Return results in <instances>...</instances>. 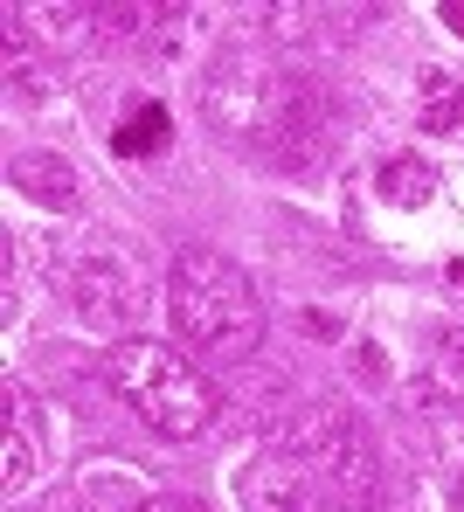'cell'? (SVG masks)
Here are the masks:
<instances>
[{
    "label": "cell",
    "instance_id": "obj_12",
    "mask_svg": "<svg viewBox=\"0 0 464 512\" xmlns=\"http://www.w3.org/2000/svg\"><path fill=\"white\" fill-rule=\"evenodd\" d=\"M437 381H458L464 388V326L444 333V353H437Z\"/></svg>",
    "mask_w": 464,
    "mask_h": 512
},
{
    "label": "cell",
    "instance_id": "obj_8",
    "mask_svg": "<svg viewBox=\"0 0 464 512\" xmlns=\"http://www.w3.org/2000/svg\"><path fill=\"white\" fill-rule=\"evenodd\" d=\"M167 132H174L167 104H132L118 118V132H111V153L118 160H153V153H167Z\"/></svg>",
    "mask_w": 464,
    "mask_h": 512
},
{
    "label": "cell",
    "instance_id": "obj_11",
    "mask_svg": "<svg viewBox=\"0 0 464 512\" xmlns=\"http://www.w3.org/2000/svg\"><path fill=\"white\" fill-rule=\"evenodd\" d=\"M347 367H354V381H361V388H388V360H381V346H354V360H347Z\"/></svg>",
    "mask_w": 464,
    "mask_h": 512
},
{
    "label": "cell",
    "instance_id": "obj_9",
    "mask_svg": "<svg viewBox=\"0 0 464 512\" xmlns=\"http://www.w3.org/2000/svg\"><path fill=\"white\" fill-rule=\"evenodd\" d=\"M374 187H381V201H388V208H423V201L437 194V173L423 167V160H409V153H402V160H388V167H381V180H374Z\"/></svg>",
    "mask_w": 464,
    "mask_h": 512
},
{
    "label": "cell",
    "instance_id": "obj_2",
    "mask_svg": "<svg viewBox=\"0 0 464 512\" xmlns=\"http://www.w3.org/2000/svg\"><path fill=\"white\" fill-rule=\"evenodd\" d=\"M167 312H174V333L194 353H215V360H257L264 346V298L250 284L243 263H229L208 243H187L167 270Z\"/></svg>",
    "mask_w": 464,
    "mask_h": 512
},
{
    "label": "cell",
    "instance_id": "obj_3",
    "mask_svg": "<svg viewBox=\"0 0 464 512\" xmlns=\"http://www.w3.org/2000/svg\"><path fill=\"white\" fill-rule=\"evenodd\" d=\"M104 381H111V395L139 423L153 429V436H167V443L208 436L215 409H222V388L187 353H174V346H160V340H118L104 353Z\"/></svg>",
    "mask_w": 464,
    "mask_h": 512
},
{
    "label": "cell",
    "instance_id": "obj_14",
    "mask_svg": "<svg viewBox=\"0 0 464 512\" xmlns=\"http://www.w3.org/2000/svg\"><path fill=\"white\" fill-rule=\"evenodd\" d=\"M444 21H451V35H464V0H444Z\"/></svg>",
    "mask_w": 464,
    "mask_h": 512
},
{
    "label": "cell",
    "instance_id": "obj_10",
    "mask_svg": "<svg viewBox=\"0 0 464 512\" xmlns=\"http://www.w3.org/2000/svg\"><path fill=\"white\" fill-rule=\"evenodd\" d=\"M28 478H35V436H28V423H21V388L7 381V464H0V485L21 492Z\"/></svg>",
    "mask_w": 464,
    "mask_h": 512
},
{
    "label": "cell",
    "instance_id": "obj_5",
    "mask_svg": "<svg viewBox=\"0 0 464 512\" xmlns=\"http://www.w3.org/2000/svg\"><path fill=\"white\" fill-rule=\"evenodd\" d=\"M70 312H77L91 333H104V340H125V333L146 319L139 270H132L118 250H104V243L77 250L70 256Z\"/></svg>",
    "mask_w": 464,
    "mask_h": 512
},
{
    "label": "cell",
    "instance_id": "obj_7",
    "mask_svg": "<svg viewBox=\"0 0 464 512\" xmlns=\"http://www.w3.org/2000/svg\"><path fill=\"white\" fill-rule=\"evenodd\" d=\"M381 512H464V499L423 464H388V492H381Z\"/></svg>",
    "mask_w": 464,
    "mask_h": 512
},
{
    "label": "cell",
    "instance_id": "obj_4",
    "mask_svg": "<svg viewBox=\"0 0 464 512\" xmlns=\"http://www.w3.org/2000/svg\"><path fill=\"white\" fill-rule=\"evenodd\" d=\"M278 450H298V457L319 471V485L347 512H368L374 499L388 492V464H381V450H374L368 423H361L354 409H340V402H298L291 436H284Z\"/></svg>",
    "mask_w": 464,
    "mask_h": 512
},
{
    "label": "cell",
    "instance_id": "obj_13",
    "mask_svg": "<svg viewBox=\"0 0 464 512\" xmlns=\"http://www.w3.org/2000/svg\"><path fill=\"white\" fill-rule=\"evenodd\" d=\"M125 512H208L201 499H181V492H146V499H132Z\"/></svg>",
    "mask_w": 464,
    "mask_h": 512
},
{
    "label": "cell",
    "instance_id": "obj_6",
    "mask_svg": "<svg viewBox=\"0 0 464 512\" xmlns=\"http://www.w3.org/2000/svg\"><path fill=\"white\" fill-rule=\"evenodd\" d=\"M7 173H14V187H21L28 201H42V208H56V215L84 208V173L70 167V160H56V153H21Z\"/></svg>",
    "mask_w": 464,
    "mask_h": 512
},
{
    "label": "cell",
    "instance_id": "obj_1",
    "mask_svg": "<svg viewBox=\"0 0 464 512\" xmlns=\"http://www.w3.org/2000/svg\"><path fill=\"white\" fill-rule=\"evenodd\" d=\"M201 111L208 125L236 146V153H257L284 173H305L326 160L333 146V104L326 90L312 84L305 70L278 63L264 42L236 35L215 63H208V84H201Z\"/></svg>",
    "mask_w": 464,
    "mask_h": 512
}]
</instances>
